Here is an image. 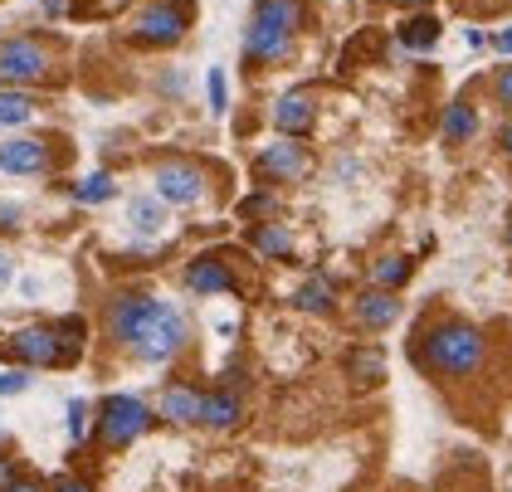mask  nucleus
<instances>
[{
    "label": "nucleus",
    "mask_w": 512,
    "mask_h": 492,
    "mask_svg": "<svg viewBox=\"0 0 512 492\" xmlns=\"http://www.w3.org/2000/svg\"><path fill=\"white\" fill-rule=\"evenodd\" d=\"M200 419H205L210 429H230V424H239V400L230 395V390L205 395V410H200Z\"/></svg>",
    "instance_id": "f3484780"
},
{
    "label": "nucleus",
    "mask_w": 512,
    "mask_h": 492,
    "mask_svg": "<svg viewBox=\"0 0 512 492\" xmlns=\"http://www.w3.org/2000/svg\"><path fill=\"white\" fill-rule=\"evenodd\" d=\"M10 278H15V268H10V259H5V254H0V288H5V283H10Z\"/></svg>",
    "instance_id": "2f4dec72"
},
{
    "label": "nucleus",
    "mask_w": 512,
    "mask_h": 492,
    "mask_svg": "<svg viewBox=\"0 0 512 492\" xmlns=\"http://www.w3.org/2000/svg\"><path fill=\"white\" fill-rule=\"evenodd\" d=\"M493 93H498V103H503V108H512V69H498V78H493Z\"/></svg>",
    "instance_id": "cd10ccee"
},
{
    "label": "nucleus",
    "mask_w": 512,
    "mask_h": 492,
    "mask_svg": "<svg viewBox=\"0 0 512 492\" xmlns=\"http://www.w3.org/2000/svg\"><path fill=\"white\" fill-rule=\"evenodd\" d=\"M313 98L308 93H283L274 103V127L278 132H288V137H303L308 127H313Z\"/></svg>",
    "instance_id": "9b49d317"
},
{
    "label": "nucleus",
    "mask_w": 512,
    "mask_h": 492,
    "mask_svg": "<svg viewBox=\"0 0 512 492\" xmlns=\"http://www.w3.org/2000/svg\"><path fill=\"white\" fill-rule=\"evenodd\" d=\"M44 166H49L44 142L20 137V142H5V147H0V171H10V176H40Z\"/></svg>",
    "instance_id": "1a4fd4ad"
},
{
    "label": "nucleus",
    "mask_w": 512,
    "mask_h": 492,
    "mask_svg": "<svg viewBox=\"0 0 512 492\" xmlns=\"http://www.w3.org/2000/svg\"><path fill=\"white\" fill-rule=\"evenodd\" d=\"M83 434H88V405L74 400V405H69V439H83Z\"/></svg>",
    "instance_id": "393cba45"
},
{
    "label": "nucleus",
    "mask_w": 512,
    "mask_h": 492,
    "mask_svg": "<svg viewBox=\"0 0 512 492\" xmlns=\"http://www.w3.org/2000/svg\"><path fill=\"white\" fill-rule=\"evenodd\" d=\"M127 220H132V229L137 234H161L166 229V200H152V195H137L132 205H127Z\"/></svg>",
    "instance_id": "2eb2a0df"
},
{
    "label": "nucleus",
    "mask_w": 512,
    "mask_h": 492,
    "mask_svg": "<svg viewBox=\"0 0 512 492\" xmlns=\"http://www.w3.org/2000/svg\"><path fill=\"white\" fill-rule=\"evenodd\" d=\"M0 444H5V429H0Z\"/></svg>",
    "instance_id": "4c0bfd02"
},
{
    "label": "nucleus",
    "mask_w": 512,
    "mask_h": 492,
    "mask_svg": "<svg viewBox=\"0 0 512 492\" xmlns=\"http://www.w3.org/2000/svg\"><path fill=\"white\" fill-rule=\"evenodd\" d=\"M44 69H49L44 44H35V39H10V44H0V78L30 83V78H44Z\"/></svg>",
    "instance_id": "0eeeda50"
},
{
    "label": "nucleus",
    "mask_w": 512,
    "mask_h": 492,
    "mask_svg": "<svg viewBox=\"0 0 512 492\" xmlns=\"http://www.w3.org/2000/svg\"><path fill=\"white\" fill-rule=\"evenodd\" d=\"M498 147H503V152L512 156V122H508V127H503V132H498Z\"/></svg>",
    "instance_id": "473e14b6"
},
{
    "label": "nucleus",
    "mask_w": 512,
    "mask_h": 492,
    "mask_svg": "<svg viewBox=\"0 0 512 492\" xmlns=\"http://www.w3.org/2000/svg\"><path fill=\"white\" fill-rule=\"evenodd\" d=\"M152 186H157V195L166 205H196L200 195H205V181H200V171L191 161H161Z\"/></svg>",
    "instance_id": "423d86ee"
},
{
    "label": "nucleus",
    "mask_w": 512,
    "mask_h": 492,
    "mask_svg": "<svg viewBox=\"0 0 512 492\" xmlns=\"http://www.w3.org/2000/svg\"><path fill=\"white\" fill-rule=\"evenodd\" d=\"M210 113H225V69H210Z\"/></svg>",
    "instance_id": "a878e982"
},
{
    "label": "nucleus",
    "mask_w": 512,
    "mask_h": 492,
    "mask_svg": "<svg viewBox=\"0 0 512 492\" xmlns=\"http://www.w3.org/2000/svg\"><path fill=\"white\" fill-rule=\"evenodd\" d=\"M347 371H352L361 385H371V380L386 376V361H381V356H371V351H356L352 361H347Z\"/></svg>",
    "instance_id": "5701e85b"
},
{
    "label": "nucleus",
    "mask_w": 512,
    "mask_h": 492,
    "mask_svg": "<svg viewBox=\"0 0 512 492\" xmlns=\"http://www.w3.org/2000/svg\"><path fill=\"white\" fill-rule=\"evenodd\" d=\"M186 30H191V10H186L181 0H161V5L137 15L132 39H137V44H176Z\"/></svg>",
    "instance_id": "39448f33"
},
{
    "label": "nucleus",
    "mask_w": 512,
    "mask_h": 492,
    "mask_svg": "<svg viewBox=\"0 0 512 492\" xmlns=\"http://www.w3.org/2000/svg\"><path fill=\"white\" fill-rule=\"evenodd\" d=\"M30 385V371H0V395H20Z\"/></svg>",
    "instance_id": "bb28decb"
},
{
    "label": "nucleus",
    "mask_w": 512,
    "mask_h": 492,
    "mask_svg": "<svg viewBox=\"0 0 512 492\" xmlns=\"http://www.w3.org/2000/svg\"><path fill=\"white\" fill-rule=\"evenodd\" d=\"M5 492H40V483H10Z\"/></svg>",
    "instance_id": "f704fd0d"
},
{
    "label": "nucleus",
    "mask_w": 512,
    "mask_h": 492,
    "mask_svg": "<svg viewBox=\"0 0 512 492\" xmlns=\"http://www.w3.org/2000/svg\"><path fill=\"white\" fill-rule=\"evenodd\" d=\"M108 332L142 361H171L186 346V317L147 293H118L108 303Z\"/></svg>",
    "instance_id": "f257e3e1"
},
{
    "label": "nucleus",
    "mask_w": 512,
    "mask_h": 492,
    "mask_svg": "<svg viewBox=\"0 0 512 492\" xmlns=\"http://www.w3.org/2000/svg\"><path fill=\"white\" fill-rule=\"evenodd\" d=\"M493 49H498V54H512V25H508V30H498V35H493Z\"/></svg>",
    "instance_id": "c756f323"
},
{
    "label": "nucleus",
    "mask_w": 512,
    "mask_h": 492,
    "mask_svg": "<svg viewBox=\"0 0 512 492\" xmlns=\"http://www.w3.org/2000/svg\"><path fill=\"white\" fill-rule=\"evenodd\" d=\"M239 210H244V215H264V210H274V200H269V195H254V200H244Z\"/></svg>",
    "instance_id": "c85d7f7f"
},
{
    "label": "nucleus",
    "mask_w": 512,
    "mask_h": 492,
    "mask_svg": "<svg viewBox=\"0 0 512 492\" xmlns=\"http://www.w3.org/2000/svg\"><path fill=\"white\" fill-rule=\"evenodd\" d=\"M400 44H405V49H434V44H439V20H434V15L405 20V25H400Z\"/></svg>",
    "instance_id": "a211bd4d"
},
{
    "label": "nucleus",
    "mask_w": 512,
    "mask_h": 492,
    "mask_svg": "<svg viewBox=\"0 0 512 492\" xmlns=\"http://www.w3.org/2000/svg\"><path fill=\"white\" fill-rule=\"evenodd\" d=\"M473 132H478V113H473L469 103H454V108L444 113V142L459 147V142H469Z\"/></svg>",
    "instance_id": "dca6fc26"
},
{
    "label": "nucleus",
    "mask_w": 512,
    "mask_h": 492,
    "mask_svg": "<svg viewBox=\"0 0 512 492\" xmlns=\"http://www.w3.org/2000/svg\"><path fill=\"white\" fill-rule=\"evenodd\" d=\"M74 195H79L83 205H103V200L113 195V176H103V171H93V176H88V181H83V186L74 190Z\"/></svg>",
    "instance_id": "b1692460"
},
{
    "label": "nucleus",
    "mask_w": 512,
    "mask_h": 492,
    "mask_svg": "<svg viewBox=\"0 0 512 492\" xmlns=\"http://www.w3.org/2000/svg\"><path fill=\"white\" fill-rule=\"evenodd\" d=\"M54 492H88V488H83V483H74V478H64V483H59Z\"/></svg>",
    "instance_id": "72a5a7b5"
},
{
    "label": "nucleus",
    "mask_w": 512,
    "mask_h": 492,
    "mask_svg": "<svg viewBox=\"0 0 512 492\" xmlns=\"http://www.w3.org/2000/svg\"><path fill=\"white\" fill-rule=\"evenodd\" d=\"M10 483H15V468H10V463H0V492L10 488Z\"/></svg>",
    "instance_id": "7c9ffc66"
},
{
    "label": "nucleus",
    "mask_w": 512,
    "mask_h": 492,
    "mask_svg": "<svg viewBox=\"0 0 512 492\" xmlns=\"http://www.w3.org/2000/svg\"><path fill=\"white\" fill-rule=\"evenodd\" d=\"M249 25H259V30H278V35L293 39V30L303 25V0H259Z\"/></svg>",
    "instance_id": "9d476101"
},
{
    "label": "nucleus",
    "mask_w": 512,
    "mask_h": 492,
    "mask_svg": "<svg viewBox=\"0 0 512 492\" xmlns=\"http://www.w3.org/2000/svg\"><path fill=\"white\" fill-rule=\"evenodd\" d=\"M200 410H205V395L191 390V385H171L161 395V415L176 419V424H200Z\"/></svg>",
    "instance_id": "4468645a"
},
{
    "label": "nucleus",
    "mask_w": 512,
    "mask_h": 492,
    "mask_svg": "<svg viewBox=\"0 0 512 492\" xmlns=\"http://www.w3.org/2000/svg\"><path fill=\"white\" fill-rule=\"evenodd\" d=\"M395 317H400V303H395L391 288H371V293H361V298H356V322H361V327H371V332L391 327Z\"/></svg>",
    "instance_id": "f8f14e48"
},
{
    "label": "nucleus",
    "mask_w": 512,
    "mask_h": 492,
    "mask_svg": "<svg viewBox=\"0 0 512 492\" xmlns=\"http://www.w3.org/2000/svg\"><path fill=\"white\" fill-rule=\"evenodd\" d=\"M30 113H35V103L25 93H15V88L0 93V127H20V122H30Z\"/></svg>",
    "instance_id": "aec40b11"
},
{
    "label": "nucleus",
    "mask_w": 512,
    "mask_h": 492,
    "mask_svg": "<svg viewBox=\"0 0 512 492\" xmlns=\"http://www.w3.org/2000/svg\"><path fill=\"white\" fill-rule=\"evenodd\" d=\"M410 278V259H400V254H391V259H381V264L371 268V283L376 288H400Z\"/></svg>",
    "instance_id": "412c9836"
},
{
    "label": "nucleus",
    "mask_w": 512,
    "mask_h": 492,
    "mask_svg": "<svg viewBox=\"0 0 512 492\" xmlns=\"http://www.w3.org/2000/svg\"><path fill=\"white\" fill-rule=\"evenodd\" d=\"M400 5H425V0H400Z\"/></svg>",
    "instance_id": "e433bc0d"
},
{
    "label": "nucleus",
    "mask_w": 512,
    "mask_h": 492,
    "mask_svg": "<svg viewBox=\"0 0 512 492\" xmlns=\"http://www.w3.org/2000/svg\"><path fill=\"white\" fill-rule=\"evenodd\" d=\"M147 419H152V410L137 395H108L103 410H98V434H103L108 449H127L147 429Z\"/></svg>",
    "instance_id": "20e7f679"
},
{
    "label": "nucleus",
    "mask_w": 512,
    "mask_h": 492,
    "mask_svg": "<svg viewBox=\"0 0 512 492\" xmlns=\"http://www.w3.org/2000/svg\"><path fill=\"white\" fill-rule=\"evenodd\" d=\"M303 171H308V152L293 147V142H274V147L259 152V176H269V181H293Z\"/></svg>",
    "instance_id": "6e6552de"
},
{
    "label": "nucleus",
    "mask_w": 512,
    "mask_h": 492,
    "mask_svg": "<svg viewBox=\"0 0 512 492\" xmlns=\"http://www.w3.org/2000/svg\"><path fill=\"white\" fill-rule=\"evenodd\" d=\"M64 10V0H44V15H59Z\"/></svg>",
    "instance_id": "c9c22d12"
},
{
    "label": "nucleus",
    "mask_w": 512,
    "mask_h": 492,
    "mask_svg": "<svg viewBox=\"0 0 512 492\" xmlns=\"http://www.w3.org/2000/svg\"><path fill=\"white\" fill-rule=\"evenodd\" d=\"M249 239H254V249L269 254V259H288V254H293V234L283 225H259Z\"/></svg>",
    "instance_id": "6ab92c4d"
},
{
    "label": "nucleus",
    "mask_w": 512,
    "mask_h": 492,
    "mask_svg": "<svg viewBox=\"0 0 512 492\" xmlns=\"http://www.w3.org/2000/svg\"><path fill=\"white\" fill-rule=\"evenodd\" d=\"M298 307H308V312H327V307H332V283H327V278H308V283H303V293H298Z\"/></svg>",
    "instance_id": "4be33fe9"
},
{
    "label": "nucleus",
    "mask_w": 512,
    "mask_h": 492,
    "mask_svg": "<svg viewBox=\"0 0 512 492\" xmlns=\"http://www.w3.org/2000/svg\"><path fill=\"white\" fill-rule=\"evenodd\" d=\"M5 351L25 366H69L83 351V322L69 317L59 327H25V332H15L5 341Z\"/></svg>",
    "instance_id": "7ed1b4c3"
},
{
    "label": "nucleus",
    "mask_w": 512,
    "mask_h": 492,
    "mask_svg": "<svg viewBox=\"0 0 512 492\" xmlns=\"http://www.w3.org/2000/svg\"><path fill=\"white\" fill-rule=\"evenodd\" d=\"M483 351L488 341L478 327H464V322H439L430 337H425V351L420 361L430 366L434 376H449V380H464L483 366Z\"/></svg>",
    "instance_id": "f03ea898"
},
{
    "label": "nucleus",
    "mask_w": 512,
    "mask_h": 492,
    "mask_svg": "<svg viewBox=\"0 0 512 492\" xmlns=\"http://www.w3.org/2000/svg\"><path fill=\"white\" fill-rule=\"evenodd\" d=\"M186 288L191 293H230L235 278H230V268L220 264V259H196V264L186 268Z\"/></svg>",
    "instance_id": "ddd939ff"
}]
</instances>
